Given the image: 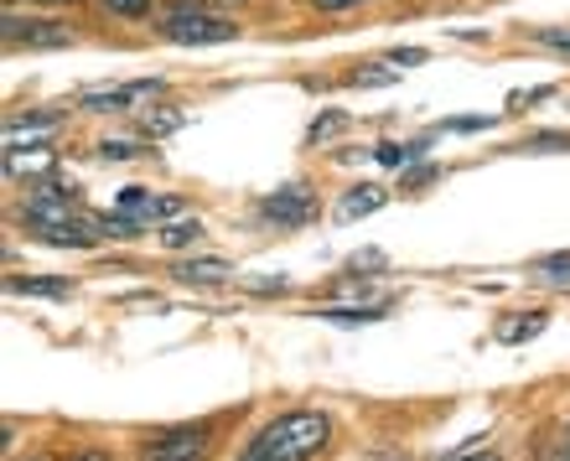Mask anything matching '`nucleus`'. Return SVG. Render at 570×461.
I'll list each match as a JSON object with an SVG mask.
<instances>
[{"label": "nucleus", "mask_w": 570, "mask_h": 461, "mask_svg": "<svg viewBox=\"0 0 570 461\" xmlns=\"http://www.w3.org/2000/svg\"><path fill=\"white\" fill-rule=\"evenodd\" d=\"M534 275L550 285H570V254H544L540 265H534Z\"/></svg>", "instance_id": "obj_15"}, {"label": "nucleus", "mask_w": 570, "mask_h": 461, "mask_svg": "<svg viewBox=\"0 0 570 461\" xmlns=\"http://www.w3.org/2000/svg\"><path fill=\"white\" fill-rule=\"evenodd\" d=\"M156 94H161V78H146V84H109V89H83V94H78V109H94V115L146 109Z\"/></svg>", "instance_id": "obj_4"}, {"label": "nucleus", "mask_w": 570, "mask_h": 461, "mask_svg": "<svg viewBox=\"0 0 570 461\" xmlns=\"http://www.w3.org/2000/svg\"><path fill=\"white\" fill-rule=\"evenodd\" d=\"M259 213L271 218V224H285V228H301L316 218V197L306 193V187H281V193H271L265 203H259Z\"/></svg>", "instance_id": "obj_5"}, {"label": "nucleus", "mask_w": 570, "mask_h": 461, "mask_svg": "<svg viewBox=\"0 0 570 461\" xmlns=\"http://www.w3.org/2000/svg\"><path fill=\"white\" fill-rule=\"evenodd\" d=\"M560 461H570V431L560 435Z\"/></svg>", "instance_id": "obj_26"}, {"label": "nucleus", "mask_w": 570, "mask_h": 461, "mask_svg": "<svg viewBox=\"0 0 570 461\" xmlns=\"http://www.w3.org/2000/svg\"><path fill=\"white\" fill-rule=\"evenodd\" d=\"M343 125H347V115H343V109H327V115H322V119H316V125H312V135H306V140H312V146H316V140H327V135H332V130H343Z\"/></svg>", "instance_id": "obj_17"}, {"label": "nucleus", "mask_w": 570, "mask_h": 461, "mask_svg": "<svg viewBox=\"0 0 570 461\" xmlns=\"http://www.w3.org/2000/svg\"><path fill=\"white\" fill-rule=\"evenodd\" d=\"M16 296H68L73 285L68 281H11Z\"/></svg>", "instance_id": "obj_16"}, {"label": "nucleus", "mask_w": 570, "mask_h": 461, "mask_svg": "<svg viewBox=\"0 0 570 461\" xmlns=\"http://www.w3.org/2000/svg\"><path fill=\"white\" fill-rule=\"evenodd\" d=\"M534 37H540L544 47H556L560 58H570V31H550V27H544V31H534Z\"/></svg>", "instance_id": "obj_21"}, {"label": "nucleus", "mask_w": 570, "mask_h": 461, "mask_svg": "<svg viewBox=\"0 0 570 461\" xmlns=\"http://www.w3.org/2000/svg\"><path fill=\"white\" fill-rule=\"evenodd\" d=\"M390 78H394V68H368V73H358V84L374 89V84H390Z\"/></svg>", "instance_id": "obj_23"}, {"label": "nucleus", "mask_w": 570, "mask_h": 461, "mask_svg": "<svg viewBox=\"0 0 570 461\" xmlns=\"http://www.w3.org/2000/svg\"><path fill=\"white\" fill-rule=\"evenodd\" d=\"M327 415H316V410H291V415L271 420L265 431L239 451V461H312L316 451L327 447Z\"/></svg>", "instance_id": "obj_1"}, {"label": "nucleus", "mask_w": 570, "mask_h": 461, "mask_svg": "<svg viewBox=\"0 0 570 461\" xmlns=\"http://www.w3.org/2000/svg\"><path fill=\"white\" fill-rule=\"evenodd\" d=\"M187 125L181 109H140V135H171Z\"/></svg>", "instance_id": "obj_11"}, {"label": "nucleus", "mask_w": 570, "mask_h": 461, "mask_svg": "<svg viewBox=\"0 0 570 461\" xmlns=\"http://www.w3.org/2000/svg\"><path fill=\"white\" fill-rule=\"evenodd\" d=\"M150 6H156V0H105V11H115V16H136V21H146Z\"/></svg>", "instance_id": "obj_18"}, {"label": "nucleus", "mask_w": 570, "mask_h": 461, "mask_svg": "<svg viewBox=\"0 0 570 461\" xmlns=\"http://www.w3.org/2000/svg\"><path fill=\"white\" fill-rule=\"evenodd\" d=\"M234 21L203 11V6H171L161 16V37L166 42H187V47H208V42H234Z\"/></svg>", "instance_id": "obj_2"}, {"label": "nucleus", "mask_w": 570, "mask_h": 461, "mask_svg": "<svg viewBox=\"0 0 570 461\" xmlns=\"http://www.w3.org/2000/svg\"><path fill=\"white\" fill-rule=\"evenodd\" d=\"M384 203H390V193H384V187H353V193L337 203V218H343V224H353V218H368V213H379Z\"/></svg>", "instance_id": "obj_7"}, {"label": "nucleus", "mask_w": 570, "mask_h": 461, "mask_svg": "<svg viewBox=\"0 0 570 461\" xmlns=\"http://www.w3.org/2000/svg\"><path fill=\"white\" fill-rule=\"evenodd\" d=\"M47 166H52V150L47 146H21V150L6 156V171H11V177H37V171H47Z\"/></svg>", "instance_id": "obj_9"}, {"label": "nucleus", "mask_w": 570, "mask_h": 461, "mask_svg": "<svg viewBox=\"0 0 570 461\" xmlns=\"http://www.w3.org/2000/svg\"><path fill=\"white\" fill-rule=\"evenodd\" d=\"M488 125H493L488 115H482V119H472V115H466V119H446V130H488Z\"/></svg>", "instance_id": "obj_22"}, {"label": "nucleus", "mask_w": 570, "mask_h": 461, "mask_svg": "<svg viewBox=\"0 0 570 461\" xmlns=\"http://www.w3.org/2000/svg\"><path fill=\"white\" fill-rule=\"evenodd\" d=\"M177 281L181 285H218V281H228V265H218V259H187V265H177Z\"/></svg>", "instance_id": "obj_10"}, {"label": "nucleus", "mask_w": 570, "mask_h": 461, "mask_svg": "<svg viewBox=\"0 0 570 461\" xmlns=\"http://www.w3.org/2000/svg\"><path fill=\"white\" fill-rule=\"evenodd\" d=\"M73 461H105V457H99V451H83V457H73Z\"/></svg>", "instance_id": "obj_27"}, {"label": "nucleus", "mask_w": 570, "mask_h": 461, "mask_svg": "<svg viewBox=\"0 0 570 461\" xmlns=\"http://www.w3.org/2000/svg\"><path fill=\"white\" fill-rule=\"evenodd\" d=\"M544 332V316L534 312V316H524V322H503L498 327V343H529V337H540Z\"/></svg>", "instance_id": "obj_13"}, {"label": "nucleus", "mask_w": 570, "mask_h": 461, "mask_svg": "<svg viewBox=\"0 0 570 461\" xmlns=\"http://www.w3.org/2000/svg\"><path fill=\"white\" fill-rule=\"evenodd\" d=\"M390 62H400V68H410V62H425V47H400Z\"/></svg>", "instance_id": "obj_24"}, {"label": "nucleus", "mask_w": 570, "mask_h": 461, "mask_svg": "<svg viewBox=\"0 0 570 461\" xmlns=\"http://www.w3.org/2000/svg\"><path fill=\"white\" fill-rule=\"evenodd\" d=\"M203 457V431H187V435H166L161 447H150L146 461H197Z\"/></svg>", "instance_id": "obj_8"}, {"label": "nucleus", "mask_w": 570, "mask_h": 461, "mask_svg": "<svg viewBox=\"0 0 570 461\" xmlns=\"http://www.w3.org/2000/svg\"><path fill=\"white\" fill-rule=\"evenodd\" d=\"M374 156H379L384 166H405L415 150H410V146H394V140H384V146H374Z\"/></svg>", "instance_id": "obj_20"}, {"label": "nucleus", "mask_w": 570, "mask_h": 461, "mask_svg": "<svg viewBox=\"0 0 570 461\" xmlns=\"http://www.w3.org/2000/svg\"><path fill=\"white\" fill-rule=\"evenodd\" d=\"M6 42H21V47H68L73 37L62 27H52V21H16V16H6Z\"/></svg>", "instance_id": "obj_6"}, {"label": "nucleus", "mask_w": 570, "mask_h": 461, "mask_svg": "<svg viewBox=\"0 0 570 461\" xmlns=\"http://www.w3.org/2000/svg\"><path fill=\"white\" fill-rule=\"evenodd\" d=\"M466 461H498V457H466Z\"/></svg>", "instance_id": "obj_28"}, {"label": "nucleus", "mask_w": 570, "mask_h": 461, "mask_svg": "<svg viewBox=\"0 0 570 461\" xmlns=\"http://www.w3.org/2000/svg\"><path fill=\"white\" fill-rule=\"evenodd\" d=\"M99 156H105V161H130V156H140V146L136 140H105Z\"/></svg>", "instance_id": "obj_19"}, {"label": "nucleus", "mask_w": 570, "mask_h": 461, "mask_svg": "<svg viewBox=\"0 0 570 461\" xmlns=\"http://www.w3.org/2000/svg\"><path fill=\"white\" fill-rule=\"evenodd\" d=\"M115 218H125L136 234L146 224H177V218H181V197H161V193H146V187H125L120 203H115Z\"/></svg>", "instance_id": "obj_3"}, {"label": "nucleus", "mask_w": 570, "mask_h": 461, "mask_svg": "<svg viewBox=\"0 0 570 461\" xmlns=\"http://www.w3.org/2000/svg\"><path fill=\"white\" fill-rule=\"evenodd\" d=\"M197 238H203V224H193V218H187V224H166V234H161V244L166 249H187V244H197Z\"/></svg>", "instance_id": "obj_14"}, {"label": "nucleus", "mask_w": 570, "mask_h": 461, "mask_svg": "<svg viewBox=\"0 0 570 461\" xmlns=\"http://www.w3.org/2000/svg\"><path fill=\"white\" fill-rule=\"evenodd\" d=\"M316 11H347V6H363V0H312Z\"/></svg>", "instance_id": "obj_25"}, {"label": "nucleus", "mask_w": 570, "mask_h": 461, "mask_svg": "<svg viewBox=\"0 0 570 461\" xmlns=\"http://www.w3.org/2000/svg\"><path fill=\"white\" fill-rule=\"evenodd\" d=\"M316 316L343 322V327H363V322H379V316H384V306H327V312H316Z\"/></svg>", "instance_id": "obj_12"}]
</instances>
